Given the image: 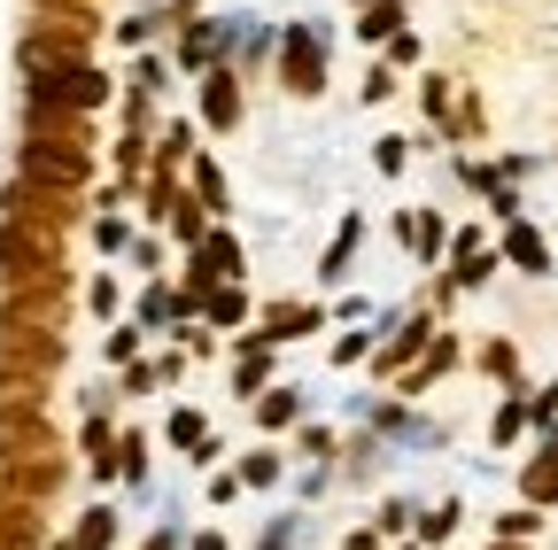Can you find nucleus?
<instances>
[{"label":"nucleus","mask_w":558,"mask_h":550,"mask_svg":"<svg viewBox=\"0 0 558 550\" xmlns=\"http://www.w3.org/2000/svg\"><path fill=\"white\" fill-rule=\"evenodd\" d=\"M62 288L47 295H9V310H0V372H54L62 357Z\"/></svg>","instance_id":"nucleus-1"},{"label":"nucleus","mask_w":558,"mask_h":550,"mask_svg":"<svg viewBox=\"0 0 558 550\" xmlns=\"http://www.w3.org/2000/svg\"><path fill=\"white\" fill-rule=\"evenodd\" d=\"M0 280H9L16 295H47V288H62V248H54V233L9 218V225H0Z\"/></svg>","instance_id":"nucleus-2"},{"label":"nucleus","mask_w":558,"mask_h":550,"mask_svg":"<svg viewBox=\"0 0 558 550\" xmlns=\"http://www.w3.org/2000/svg\"><path fill=\"white\" fill-rule=\"evenodd\" d=\"M101 101H109V78H94L86 62L32 78V109H70V117H86V109H101Z\"/></svg>","instance_id":"nucleus-3"},{"label":"nucleus","mask_w":558,"mask_h":550,"mask_svg":"<svg viewBox=\"0 0 558 550\" xmlns=\"http://www.w3.org/2000/svg\"><path fill=\"white\" fill-rule=\"evenodd\" d=\"M32 140H39V148L86 156V117H70V109H32Z\"/></svg>","instance_id":"nucleus-4"},{"label":"nucleus","mask_w":558,"mask_h":550,"mask_svg":"<svg viewBox=\"0 0 558 550\" xmlns=\"http://www.w3.org/2000/svg\"><path fill=\"white\" fill-rule=\"evenodd\" d=\"M24 179H47V186H78L86 179V156H70V148H24Z\"/></svg>","instance_id":"nucleus-5"},{"label":"nucleus","mask_w":558,"mask_h":550,"mask_svg":"<svg viewBox=\"0 0 558 550\" xmlns=\"http://www.w3.org/2000/svg\"><path fill=\"white\" fill-rule=\"evenodd\" d=\"M279 71H288V86H295V94H318V39H311V32H295V39H288V54H279Z\"/></svg>","instance_id":"nucleus-6"},{"label":"nucleus","mask_w":558,"mask_h":550,"mask_svg":"<svg viewBox=\"0 0 558 550\" xmlns=\"http://www.w3.org/2000/svg\"><path fill=\"white\" fill-rule=\"evenodd\" d=\"M39 372H0V419H24V411H39Z\"/></svg>","instance_id":"nucleus-7"},{"label":"nucleus","mask_w":558,"mask_h":550,"mask_svg":"<svg viewBox=\"0 0 558 550\" xmlns=\"http://www.w3.org/2000/svg\"><path fill=\"white\" fill-rule=\"evenodd\" d=\"M9 201H16V218H24V225H39V218H47V233L70 218V201H62V194H32V186H16Z\"/></svg>","instance_id":"nucleus-8"},{"label":"nucleus","mask_w":558,"mask_h":550,"mask_svg":"<svg viewBox=\"0 0 558 550\" xmlns=\"http://www.w3.org/2000/svg\"><path fill=\"white\" fill-rule=\"evenodd\" d=\"M527 504H558V442H543V457L527 465Z\"/></svg>","instance_id":"nucleus-9"},{"label":"nucleus","mask_w":558,"mask_h":550,"mask_svg":"<svg viewBox=\"0 0 558 550\" xmlns=\"http://www.w3.org/2000/svg\"><path fill=\"white\" fill-rule=\"evenodd\" d=\"M512 264H527V271H543L550 256H543V233H527V225H512Z\"/></svg>","instance_id":"nucleus-10"},{"label":"nucleus","mask_w":558,"mask_h":550,"mask_svg":"<svg viewBox=\"0 0 558 550\" xmlns=\"http://www.w3.org/2000/svg\"><path fill=\"white\" fill-rule=\"evenodd\" d=\"M233 109H241V94H233V78L218 71V78H209V117H218V124H233Z\"/></svg>","instance_id":"nucleus-11"},{"label":"nucleus","mask_w":558,"mask_h":550,"mask_svg":"<svg viewBox=\"0 0 558 550\" xmlns=\"http://www.w3.org/2000/svg\"><path fill=\"white\" fill-rule=\"evenodd\" d=\"M109 535H117V520H109V512H94V520L78 527V550H109Z\"/></svg>","instance_id":"nucleus-12"},{"label":"nucleus","mask_w":558,"mask_h":550,"mask_svg":"<svg viewBox=\"0 0 558 550\" xmlns=\"http://www.w3.org/2000/svg\"><path fill=\"white\" fill-rule=\"evenodd\" d=\"M403 241H411V248H442V225H435V218H403Z\"/></svg>","instance_id":"nucleus-13"},{"label":"nucleus","mask_w":558,"mask_h":550,"mask_svg":"<svg viewBox=\"0 0 558 550\" xmlns=\"http://www.w3.org/2000/svg\"><path fill=\"white\" fill-rule=\"evenodd\" d=\"M148 550H171V542H163V535H156V542H148Z\"/></svg>","instance_id":"nucleus-14"},{"label":"nucleus","mask_w":558,"mask_h":550,"mask_svg":"<svg viewBox=\"0 0 558 550\" xmlns=\"http://www.w3.org/2000/svg\"><path fill=\"white\" fill-rule=\"evenodd\" d=\"M505 550H512V542H505Z\"/></svg>","instance_id":"nucleus-15"}]
</instances>
